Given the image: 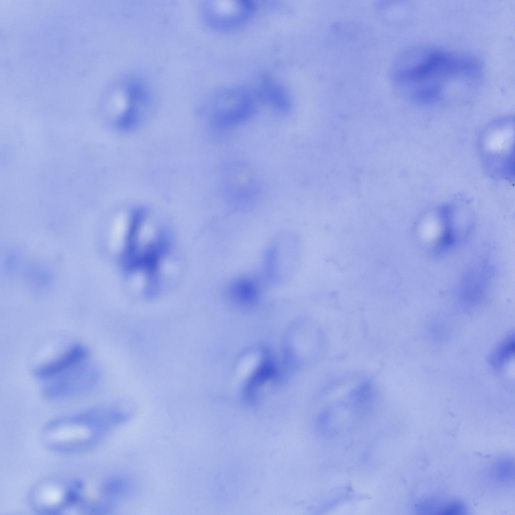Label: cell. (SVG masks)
Listing matches in <instances>:
<instances>
[{
  "label": "cell",
  "mask_w": 515,
  "mask_h": 515,
  "mask_svg": "<svg viewBox=\"0 0 515 515\" xmlns=\"http://www.w3.org/2000/svg\"><path fill=\"white\" fill-rule=\"evenodd\" d=\"M473 57L434 48L406 52L395 63L392 77L399 89L419 103L438 101L453 82L473 81L480 74Z\"/></svg>",
  "instance_id": "cell-1"
},
{
  "label": "cell",
  "mask_w": 515,
  "mask_h": 515,
  "mask_svg": "<svg viewBox=\"0 0 515 515\" xmlns=\"http://www.w3.org/2000/svg\"><path fill=\"white\" fill-rule=\"evenodd\" d=\"M125 420L117 408H99L56 419L41 433L44 445L56 451L74 452L95 446L110 428Z\"/></svg>",
  "instance_id": "cell-2"
},
{
  "label": "cell",
  "mask_w": 515,
  "mask_h": 515,
  "mask_svg": "<svg viewBox=\"0 0 515 515\" xmlns=\"http://www.w3.org/2000/svg\"><path fill=\"white\" fill-rule=\"evenodd\" d=\"M83 482L78 480L46 479L32 488L29 502L40 513H57L76 506L81 508L85 500Z\"/></svg>",
  "instance_id": "cell-3"
},
{
  "label": "cell",
  "mask_w": 515,
  "mask_h": 515,
  "mask_svg": "<svg viewBox=\"0 0 515 515\" xmlns=\"http://www.w3.org/2000/svg\"><path fill=\"white\" fill-rule=\"evenodd\" d=\"M212 109L215 125L219 129H226L243 122L254 113V99L245 88L230 87L216 94Z\"/></svg>",
  "instance_id": "cell-4"
},
{
  "label": "cell",
  "mask_w": 515,
  "mask_h": 515,
  "mask_svg": "<svg viewBox=\"0 0 515 515\" xmlns=\"http://www.w3.org/2000/svg\"><path fill=\"white\" fill-rule=\"evenodd\" d=\"M100 378V372L96 367L78 365L54 378L44 386L42 393L49 399L81 394L92 389Z\"/></svg>",
  "instance_id": "cell-5"
},
{
  "label": "cell",
  "mask_w": 515,
  "mask_h": 515,
  "mask_svg": "<svg viewBox=\"0 0 515 515\" xmlns=\"http://www.w3.org/2000/svg\"><path fill=\"white\" fill-rule=\"evenodd\" d=\"M253 5L245 0L211 1L205 4L203 16L211 26L219 29L242 24L251 15Z\"/></svg>",
  "instance_id": "cell-6"
},
{
  "label": "cell",
  "mask_w": 515,
  "mask_h": 515,
  "mask_svg": "<svg viewBox=\"0 0 515 515\" xmlns=\"http://www.w3.org/2000/svg\"><path fill=\"white\" fill-rule=\"evenodd\" d=\"M88 355L85 346L74 344L59 357L36 367L33 370V375L39 379L54 378L81 364Z\"/></svg>",
  "instance_id": "cell-7"
},
{
  "label": "cell",
  "mask_w": 515,
  "mask_h": 515,
  "mask_svg": "<svg viewBox=\"0 0 515 515\" xmlns=\"http://www.w3.org/2000/svg\"><path fill=\"white\" fill-rule=\"evenodd\" d=\"M229 296L233 300L244 304L255 302L260 296L261 289L254 279L243 277L232 282L227 289Z\"/></svg>",
  "instance_id": "cell-8"
},
{
  "label": "cell",
  "mask_w": 515,
  "mask_h": 515,
  "mask_svg": "<svg viewBox=\"0 0 515 515\" xmlns=\"http://www.w3.org/2000/svg\"><path fill=\"white\" fill-rule=\"evenodd\" d=\"M259 95L267 102L281 112L289 110L290 103L285 90L277 81L269 78L262 81Z\"/></svg>",
  "instance_id": "cell-9"
},
{
  "label": "cell",
  "mask_w": 515,
  "mask_h": 515,
  "mask_svg": "<svg viewBox=\"0 0 515 515\" xmlns=\"http://www.w3.org/2000/svg\"><path fill=\"white\" fill-rule=\"evenodd\" d=\"M514 349L513 337L509 336L495 348L491 357V364L496 369L501 368L512 356Z\"/></svg>",
  "instance_id": "cell-10"
},
{
  "label": "cell",
  "mask_w": 515,
  "mask_h": 515,
  "mask_svg": "<svg viewBox=\"0 0 515 515\" xmlns=\"http://www.w3.org/2000/svg\"><path fill=\"white\" fill-rule=\"evenodd\" d=\"M493 475L496 480L507 482L513 479L514 463L510 459H504L497 462L493 467Z\"/></svg>",
  "instance_id": "cell-11"
},
{
  "label": "cell",
  "mask_w": 515,
  "mask_h": 515,
  "mask_svg": "<svg viewBox=\"0 0 515 515\" xmlns=\"http://www.w3.org/2000/svg\"><path fill=\"white\" fill-rule=\"evenodd\" d=\"M466 511L463 503L459 501H452L440 509L437 514H465Z\"/></svg>",
  "instance_id": "cell-12"
}]
</instances>
